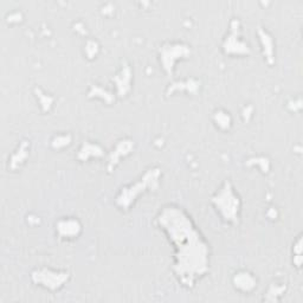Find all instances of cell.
I'll return each instance as SVG.
<instances>
[{
	"instance_id": "cell-3",
	"label": "cell",
	"mask_w": 303,
	"mask_h": 303,
	"mask_svg": "<svg viewBox=\"0 0 303 303\" xmlns=\"http://www.w3.org/2000/svg\"><path fill=\"white\" fill-rule=\"evenodd\" d=\"M60 233L63 237H70L74 235H77V231L79 230V225L77 221H71V219H68V221H64V223L62 222L60 224Z\"/></svg>"
},
{
	"instance_id": "cell-2",
	"label": "cell",
	"mask_w": 303,
	"mask_h": 303,
	"mask_svg": "<svg viewBox=\"0 0 303 303\" xmlns=\"http://www.w3.org/2000/svg\"><path fill=\"white\" fill-rule=\"evenodd\" d=\"M236 279H235V286L236 288H238L239 290L243 291H250L253 290L255 286H256V281L253 277V275H250L249 272L243 271L239 273H236Z\"/></svg>"
},
{
	"instance_id": "cell-1",
	"label": "cell",
	"mask_w": 303,
	"mask_h": 303,
	"mask_svg": "<svg viewBox=\"0 0 303 303\" xmlns=\"http://www.w3.org/2000/svg\"><path fill=\"white\" fill-rule=\"evenodd\" d=\"M160 224L169 232L173 243L178 244L179 253L177 254L179 268V275H181L185 281L187 279V284L192 286L196 276L203 275L206 271L207 265V249L198 239L199 235L193 229L191 219H188L180 210L169 207L163 211L159 217Z\"/></svg>"
}]
</instances>
